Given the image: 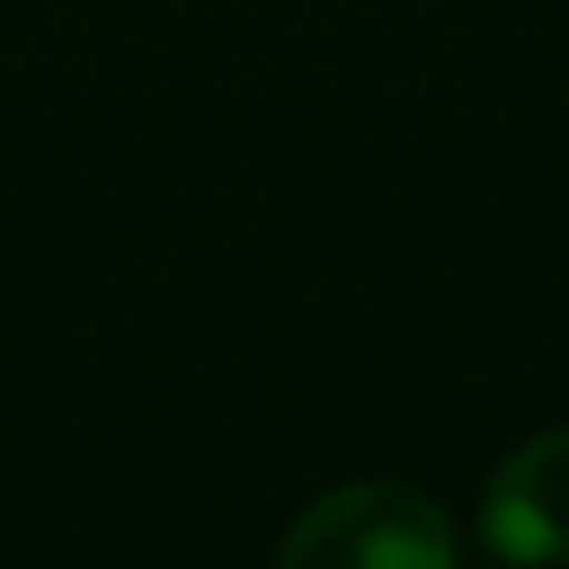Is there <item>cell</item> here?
<instances>
[{
  "mask_svg": "<svg viewBox=\"0 0 569 569\" xmlns=\"http://www.w3.org/2000/svg\"><path fill=\"white\" fill-rule=\"evenodd\" d=\"M477 537L510 569L569 563V425L517 443L477 510Z\"/></svg>",
  "mask_w": 569,
  "mask_h": 569,
  "instance_id": "7a4b0ae2",
  "label": "cell"
},
{
  "mask_svg": "<svg viewBox=\"0 0 569 569\" xmlns=\"http://www.w3.org/2000/svg\"><path fill=\"white\" fill-rule=\"evenodd\" d=\"M279 569H457V530L411 483H345L291 523Z\"/></svg>",
  "mask_w": 569,
  "mask_h": 569,
  "instance_id": "6da1fadb",
  "label": "cell"
}]
</instances>
